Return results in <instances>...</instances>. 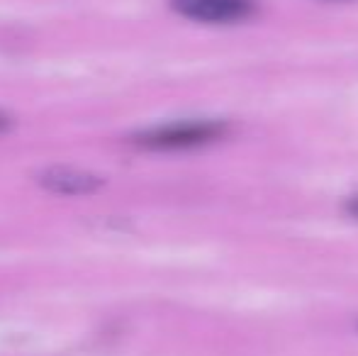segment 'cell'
<instances>
[{"mask_svg":"<svg viewBox=\"0 0 358 356\" xmlns=\"http://www.w3.org/2000/svg\"><path fill=\"white\" fill-rule=\"evenodd\" d=\"M227 134L222 120H178L144 129L134 137V144L151 152H185V149L208 147Z\"/></svg>","mask_w":358,"mask_h":356,"instance_id":"cell-1","label":"cell"},{"mask_svg":"<svg viewBox=\"0 0 358 356\" xmlns=\"http://www.w3.org/2000/svg\"><path fill=\"white\" fill-rule=\"evenodd\" d=\"M171 8L185 20L203 24H239L256 15V0H171Z\"/></svg>","mask_w":358,"mask_h":356,"instance_id":"cell-2","label":"cell"},{"mask_svg":"<svg viewBox=\"0 0 358 356\" xmlns=\"http://www.w3.org/2000/svg\"><path fill=\"white\" fill-rule=\"evenodd\" d=\"M44 183H47L52 190H57V193L78 195V193H88V190H93L95 185H98V180H95V176H88V173L57 169V171H52L47 178H44Z\"/></svg>","mask_w":358,"mask_h":356,"instance_id":"cell-3","label":"cell"},{"mask_svg":"<svg viewBox=\"0 0 358 356\" xmlns=\"http://www.w3.org/2000/svg\"><path fill=\"white\" fill-rule=\"evenodd\" d=\"M346 213L358 220V195H351V198L346 200Z\"/></svg>","mask_w":358,"mask_h":356,"instance_id":"cell-4","label":"cell"},{"mask_svg":"<svg viewBox=\"0 0 358 356\" xmlns=\"http://www.w3.org/2000/svg\"><path fill=\"white\" fill-rule=\"evenodd\" d=\"M8 124H10V120L5 118L3 113H0V132H5V129H8Z\"/></svg>","mask_w":358,"mask_h":356,"instance_id":"cell-5","label":"cell"}]
</instances>
